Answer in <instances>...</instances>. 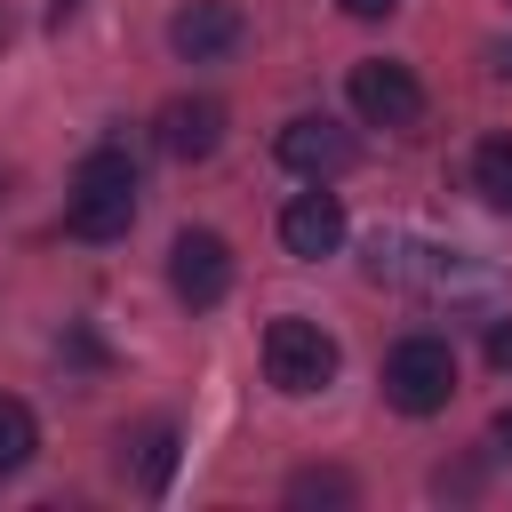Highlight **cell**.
I'll return each instance as SVG.
<instances>
[{"label": "cell", "instance_id": "1", "mask_svg": "<svg viewBox=\"0 0 512 512\" xmlns=\"http://www.w3.org/2000/svg\"><path fill=\"white\" fill-rule=\"evenodd\" d=\"M64 224H72V240H120V232L136 224V160H128L120 144H96V152L72 168Z\"/></svg>", "mask_w": 512, "mask_h": 512}, {"label": "cell", "instance_id": "2", "mask_svg": "<svg viewBox=\"0 0 512 512\" xmlns=\"http://www.w3.org/2000/svg\"><path fill=\"white\" fill-rule=\"evenodd\" d=\"M448 392H456V352L440 336H400L384 352V400L400 416H432V408H448Z\"/></svg>", "mask_w": 512, "mask_h": 512}, {"label": "cell", "instance_id": "3", "mask_svg": "<svg viewBox=\"0 0 512 512\" xmlns=\"http://www.w3.org/2000/svg\"><path fill=\"white\" fill-rule=\"evenodd\" d=\"M264 376H272L280 392H296V400L320 392V384L336 376V336H328L320 320H296V312L272 320V328H264Z\"/></svg>", "mask_w": 512, "mask_h": 512}, {"label": "cell", "instance_id": "4", "mask_svg": "<svg viewBox=\"0 0 512 512\" xmlns=\"http://www.w3.org/2000/svg\"><path fill=\"white\" fill-rule=\"evenodd\" d=\"M344 96H352V112H360L368 128H416V120H424V88H416V72H408V64H392V56L352 64Z\"/></svg>", "mask_w": 512, "mask_h": 512}, {"label": "cell", "instance_id": "5", "mask_svg": "<svg viewBox=\"0 0 512 512\" xmlns=\"http://www.w3.org/2000/svg\"><path fill=\"white\" fill-rule=\"evenodd\" d=\"M240 40H248V16H240L232 0H184V8L168 16V48H176L184 64H224Z\"/></svg>", "mask_w": 512, "mask_h": 512}, {"label": "cell", "instance_id": "6", "mask_svg": "<svg viewBox=\"0 0 512 512\" xmlns=\"http://www.w3.org/2000/svg\"><path fill=\"white\" fill-rule=\"evenodd\" d=\"M168 288H176L192 312L224 304V288H232V248H224V232H176V248H168Z\"/></svg>", "mask_w": 512, "mask_h": 512}, {"label": "cell", "instance_id": "7", "mask_svg": "<svg viewBox=\"0 0 512 512\" xmlns=\"http://www.w3.org/2000/svg\"><path fill=\"white\" fill-rule=\"evenodd\" d=\"M280 160H288L296 176L328 184V176H344V168L360 160V144H352V128H336L328 112H304V120H288V128H280Z\"/></svg>", "mask_w": 512, "mask_h": 512}, {"label": "cell", "instance_id": "8", "mask_svg": "<svg viewBox=\"0 0 512 512\" xmlns=\"http://www.w3.org/2000/svg\"><path fill=\"white\" fill-rule=\"evenodd\" d=\"M280 248L304 256V264H312V256H336V248H344V200H336L328 184H320V192H296V200L280 208Z\"/></svg>", "mask_w": 512, "mask_h": 512}, {"label": "cell", "instance_id": "9", "mask_svg": "<svg viewBox=\"0 0 512 512\" xmlns=\"http://www.w3.org/2000/svg\"><path fill=\"white\" fill-rule=\"evenodd\" d=\"M152 128H160V152L168 160H208L224 144V104L216 96H168Z\"/></svg>", "mask_w": 512, "mask_h": 512}, {"label": "cell", "instance_id": "10", "mask_svg": "<svg viewBox=\"0 0 512 512\" xmlns=\"http://www.w3.org/2000/svg\"><path fill=\"white\" fill-rule=\"evenodd\" d=\"M472 192H480L488 208H512V136H480V152H472Z\"/></svg>", "mask_w": 512, "mask_h": 512}, {"label": "cell", "instance_id": "11", "mask_svg": "<svg viewBox=\"0 0 512 512\" xmlns=\"http://www.w3.org/2000/svg\"><path fill=\"white\" fill-rule=\"evenodd\" d=\"M32 448H40L32 408H24L16 392H0V480H8V472H24V464H32Z\"/></svg>", "mask_w": 512, "mask_h": 512}, {"label": "cell", "instance_id": "12", "mask_svg": "<svg viewBox=\"0 0 512 512\" xmlns=\"http://www.w3.org/2000/svg\"><path fill=\"white\" fill-rule=\"evenodd\" d=\"M288 504H360V480L336 472V464H304V472L288 480Z\"/></svg>", "mask_w": 512, "mask_h": 512}, {"label": "cell", "instance_id": "13", "mask_svg": "<svg viewBox=\"0 0 512 512\" xmlns=\"http://www.w3.org/2000/svg\"><path fill=\"white\" fill-rule=\"evenodd\" d=\"M168 472H176V432H168V424H152V432H144V488L160 496V488H168Z\"/></svg>", "mask_w": 512, "mask_h": 512}, {"label": "cell", "instance_id": "14", "mask_svg": "<svg viewBox=\"0 0 512 512\" xmlns=\"http://www.w3.org/2000/svg\"><path fill=\"white\" fill-rule=\"evenodd\" d=\"M336 8H344V16H392L400 0H336Z\"/></svg>", "mask_w": 512, "mask_h": 512}, {"label": "cell", "instance_id": "15", "mask_svg": "<svg viewBox=\"0 0 512 512\" xmlns=\"http://www.w3.org/2000/svg\"><path fill=\"white\" fill-rule=\"evenodd\" d=\"M488 360H496V368H512V328H496V336H488Z\"/></svg>", "mask_w": 512, "mask_h": 512}, {"label": "cell", "instance_id": "16", "mask_svg": "<svg viewBox=\"0 0 512 512\" xmlns=\"http://www.w3.org/2000/svg\"><path fill=\"white\" fill-rule=\"evenodd\" d=\"M488 440H496V448L512 456V408H496V424H488Z\"/></svg>", "mask_w": 512, "mask_h": 512}, {"label": "cell", "instance_id": "17", "mask_svg": "<svg viewBox=\"0 0 512 512\" xmlns=\"http://www.w3.org/2000/svg\"><path fill=\"white\" fill-rule=\"evenodd\" d=\"M72 16H80V0H56V8H48V24H72Z\"/></svg>", "mask_w": 512, "mask_h": 512}, {"label": "cell", "instance_id": "18", "mask_svg": "<svg viewBox=\"0 0 512 512\" xmlns=\"http://www.w3.org/2000/svg\"><path fill=\"white\" fill-rule=\"evenodd\" d=\"M496 72H504V80H512V40H504V48H496Z\"/></svg>", "mask_w": 512, "mask_h": 512}]
</instances>
